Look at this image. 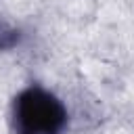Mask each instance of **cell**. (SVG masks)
<instances>
[{
  "instance_id": "cell-2",
  "label": "cell",
  "mask_w": 134,
  "mask_h": 134,
  "mask_svg": "<svg viewBox=\"0 0 134 134\" xmlns=\"http://www.w3.org/2000/svg\"><path fill=\"white\" fill-rule=\"evenodd\" d=\"M21 42H23V34H21V29L13 27V25L6 23V21H0V52L15 50Z\"/></svg>"
},
{
  "instance_id": "cell-1",
  "label": "cell",
  "mask_w": 134,
  "mask_h": 134,
  "mask_svg": "<svg viewBox=\"0 0 134 134\" xmlns=\"http://www.w3.org/2000/svg\"><path fill=\"white\" fill-rule=\"evenodd\" d=\"M10 126L15 134H63L69 126V111L54 92L31 84L15 94Z\"/></svg>"
}]
</instances>
